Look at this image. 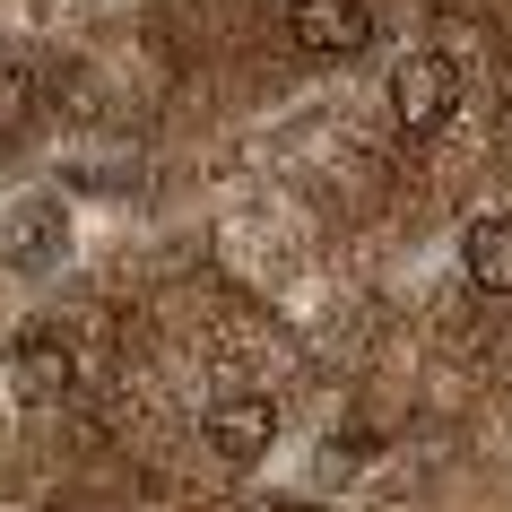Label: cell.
I'll return each mask as SVG.
<instances>
[{
  "instance_id": "cell-1",
  "label": "cell",
  "mask_w": 512,
  "mask_h": 512,
  "mask_svg": "<svg viewBox=\"0 0 512 512\" xmlns=\"http://www.w3.org/2000/svg\"><path fill=\"white\" fill-rule=\"evenodd\" d=\"M460 113V61L452 53H408L400 70H391V122H400V131H443V122H452Z\"/></svg>"
},
{
  "instance_id": "cell-2",
  "label": "cell",
  "mask_w": 512,
  "mask_h": 512,
  "mask_svg": "<svg viewBox=\"0 0 512 512\" xmlns=\"http://www.w3.org/2000/svg\"><path fill=\"white\" fill-rule=\"evenodd\" d=\"M287 35L313 61H356L374 44V9L365 0H287Z\"/></svg>"
},
{
  "instance_id": "cell-3",
  "label": "cell",
  "mask_w": 512,
  "mask_h": 512,
  "mask_svg": "<svg viewBox=\"0 0 512 512\" xmlns=\"http://www.w3.org/2000/svg\"><path fill=\"white\" fill-rule=\"evenodd\" d=\"M200 434H209V452L226 460V469H261L270 443H278V400H252V391H243V400H217Z\"/></svg>"
},
{
  "instance_id": "cell-4",
  "label": "cell",
  "mask_w": 512,
  "mask_h": 512,
  "mask_svg": "<svg viewBox=\"0 0 512 512\" xmlns=\"http://www.w3.org/2000/svg\"><path fill=\"white\" fill-rule=\"evenodd\" d=\"M9 382H18V400H61L70 391V339L53 322H27L9 339Z\"/></svg>"
},
{
  "instance_id": "cell-5",
  "label": "cell",
  "mask_w": 512,
  "mask_h": 512,
  "mask_svg": "<svg viewBox=\"0 0 512 512\" xmlns=\"http://www.w3.org/2000/svg\"><path fill=\"white\" fill-rule=\"evenodd\" d=\"M460 270L478 296H512V217H469L460 226Z\"/></svg>"
},
{
  "instance_id": "cell-6",
  "label": "cell",
  "mask_w": 512,
  "mask_h": 512,
  "mask_svg": "<svg viewBox=\"0 0 512 512\" xmlns=\"http://www.w3.org/2000/svg\"><path fill=\"white\" fill-rule=\"evenodd\" d=\"M61 243H70V217H61V200H27V209H18V226H9V252H18V261H53Z\"/></svg>"
},
{
  "instance_id": "cell-7",
  "label": "cell",
  "mask_w": 512,
  "mask_h": 512,
  "mask_svg": "<svg viewBox=\"0 0 512 512\" xmlns=\"http://www.w3.org/2000/svg\"><path fill=\"white\" fill-rule=\"evenodd\" d=\"M35 122V79L27 70H0V139H18Z\"/></svg>"
},
{
  "instance_id": "cell-8",
  "label": "cell",
  "mask_w": 512,
  "mask_h": 512,
  "mask_svg": "<svg viewBox=\"0 0 512 512\" xmlns=\"http://www.w3.org/2000/svg\"><path fill=\"white\" fill-rule=\"evenodd\" d=\"M270 512H322V504H304V495H287V504H270Z\"/></svg>"
}]
</instances>
